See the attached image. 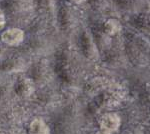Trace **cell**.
Here are the masks:
<instances>
[{
	"label": "cell",
	"instance_id": "obj_1",
	"mask_svg": "<svg viewBox=\"0 0 150 134\" xmlns=\"http://www.w3.org/2000/svg\"><path fill=\"white\" fill-rule=\"evenodd\" d=\"M24 37H25L24 31L18 27L7 28L0 34V40L5 45L11 46V47L20 45L23 42Z\"/></svg>",
	"mask_w": 150,
	"mask_h": 134
},
{
	"label": "cell",
	"instance_id": "obj_2",
	"mask_svg": "<svg viewBox=\"0 0 150 134\" xmlns=\"http://www.w3.org/2000/svg\"><path fill=\"white\" fill-rule=\"evenodd\" d=\"M80 46L83 54L87 58L94 59L97 56V46H96L95 40L92 37V34L89 30L84 29L80 35Z\"/></svg>",
	"mask_w": 150,
	"mask_h": 134
},
{
	"label": "cell",
	"instance_id": "obj_3",
	"mask_svg": "<svg viewBox=\"0 0 150 134\" xmlns=\"http://www.w3.org/2000/svg\"><path fill=\"white\" fill-rule=\"evenodd\" d=\"M121 124V119L116 113H107L99 119L100 131L106 134H111L118 130Z\"/></svg>",
	"mask_w": 150,
	"mask_h": 134
},
{
	"label": "cell",
	"instance_id": "obj_4",
	"mask_svg": "<svg viewBox=\"0 0 150 134\" xmlns=\"http://www.w3.org/2000/svg\"><path fill=\"white\" fill-rule=\"evenodd\" d=\"M35 85L32 79L26 76H20L14 84V91L21 98H27L34 93Z\"/></svg>",
	"mask_w": 150,
	"mask_h": 134
},
{
	"label": "cell",
	"instance_id": "obj_5",
	"mask_svg": "<svg viewBox=\"0 0 150 134\" xmlns=\"http://www.w3.org/2000/svg\"><path fill=\"white\" fill-rule=\"evenodd\" d=\"M59 21L61 24V27L68 30L71 29L72 26L75 23V15L73 13V10L69 6L63 5L61 6L59 10Z\"/></svg>",
	"mask_w": 150,
	"mask_h": 134
},
{
	"label": "cell",
	"instance_id": "obj_6",
	"mask_svg": "<svg viewBox=\"0 0 150 134\" xmlns=\"http://www.w3.org/2000/svg\"><path fill=\"white\" fill-rule=\"evenodd\" d=\"M122 26L119 21L115 18H108L101 25V31L109 37L117 35L121 31Z\"/></svg>",
	"mask_w": 150,
	"mask_h": 134
},
{
	"label": "cell",
	"instance_id": "obj_7",
	"mask_svg": "<svg viewBox=\"0 0 150 134\" xmlns=\"http://www.w3.org/2000/svg\"><path fill=\"white\" fill-rule=\"evenodd\" d=\"M29 134H50V129L45 121L41 118H35L29 124Z\"/></svg>",
	"mask_w": 150,
	"mask_h": 134
},
{
	"label": "cell",
	"instance_id": "obj_8",
	"mask_svg": "<svg viewBox=\"0 0 150 134\" xmlns=\"http://www.w3.org/2000/svg\"><path fill=\"white\" fill-rule=\"evenodd\" d=\"M132 19H133V24H134V26L136 28H138L139 30L148 31V29H149L148 14L139 12V13L135 14Z\"/></svg>",
	"mask_w": 150,
	"mask_h": 134
},
{
	"label": "cell",
	"instance_id": "obj_9",
	"mask_svg": "<svg viewBox=\"0 0 150 134\" xmlns=\"http://www.w3.org/2000/svg\"><path fill=\"white\" fill-rule=\"evenodd\" d=\"M116 4L123 10H138L141 6V0H115Z\"/></svg>",
	"mask_w": 150,
	"mask_h": 134
},
{
	"label": "cell",
	"instance_id": "obj_10",
	"mask_svg": "<svg viewBox=\"0 0 150 134\" xmlns=\"http://www.w3.org/2000/svg\"><path fill=\"white\" fill-rule=\"evenodd\" d=\"M88 1L91 7L93 9H95V10L103 9L106 6V3H107V0H88Z\"/></svg>",
	"mask_w": 150,
	"mask_h": 134
},
{
	"label": "cell",
	"instance_id": "obj_11",
	"mask_svg": "<svg viewBox=\"0 0 150 134\" xmlns=\"http://www.w3.org/2000/svg\"><path fill=\"white\" fill-rule=\"evenodd\" d=\"M6 23V18H5V14L2 9H0V28L1 27H4Z\"/></svg>",
	"mask_w": 150,
	"mask_h": 134
},
{
	"label": "cell",
	"instance_id": "obj_12",
	"mask_svg": "<svg viewBox=\"0 0 150 134\" xmlns=\"http://www.w3.org/2000/svg\"><path fill=\"white\" fill-rule=\"evenodd\" d=\"M69 2H71V3H74V4H80L82 2H84L85 0H68Z\"/></svg>",
	"mask_w": 150,
	"mask_h": 134
},
{
	"label": "cell",
	"instance_id": "obj_13",
	"mask_svg": "<svg viewBox=\"0 0 150 134\" xmlns=\"http://www.w3.org/2000/svg\"><path fill=\"white\" fill-rule=\"evenodd\" d=\"M13 3H18V2H21V1H26V0H12Z\"/></svg>",
	"mask_w": 150,
	"mask_h": 134
},
{
	"label": "cell",
	"instance_id": "obj_14",
	"mask_svg": "<svg viewBox=\"0 0 150 134\" xmlns=\"http://www.w3.org/2000/svg\"><path fill=\"white\" fill-rule=\"evenodd\" d=\"M0 134H5V133H3V132H0Z\"/></svg>",
	"mask_w": 150,
	"mask_h": 134
}]
</instances>
